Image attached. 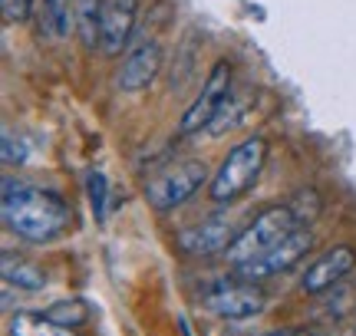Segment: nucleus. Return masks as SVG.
Here are the masks:
<instances>
[{
  "instance_id": "13",
  "label": "nucleus",
  "mask_w": 356,
  "mask_h": 336,
  "mask_svg": "<svg viewBox=\"0 0 356 336\" xmlns=\"http://www.w3.org/2000/svg\"><path fill=\"white\" fill-rule=\"evenodd\" d=\"M106 0H73V24L79 30V40L86 50L99 47V20Z\"/></svg>"
},
{
  "instance_id": "10",
  "label": "nucleus",
  "mask_w": 356,
  "mask_h": 336,
  "mask_svg": "<svg viewBox=\"0 0 356 336\" xmlns=\"http://www.w3.org/2000/svg\"><path fill=\"white\" fill-rule=\"evenodd\" d=\"M241 231H234V224L225 218H211V221H202L195 224L188 231L178 234V244L185 254H195V258H211V254H221L228 251L231 241L238 237Z\"/></svg>"
},
{
  "instance_id": "9",
  "label": "nucleus",
  "mask_w": 356,
  "mask_h": 336,
  "mask_svg": "<svg viewBox=\"0 0 356 336\" xmlns=\"http://www.w3.org/2000/svg\"><path fill=\"white\" fill-rule=\"evenodd\" d=\"M162 69V47L159 40H139L119 66V90L142 92Z\"/></svg>"
},
{
  "instance_id": "20",
  "label": "nucleus",
  "mask_w": 356,
  "mask_h": 336,
  "mask_svg": "<svg viewBox=\"0 0 356 336\" xmlns=\"http://www.w3.org/2000/svg\"><path fill=\"white\" fill-rule=\"evenodd\" d=\"M24 158H26V142L13 139V132L3 129V162L13 165V162H24Z\"/></svg>"
},
{
  "instance_id": "1",
  "label": "nucleus",
  "mask_w": 356,
  "mask_h": 336,
  "mask_svg": "<svg viewBox=\"0 0 356 336\" xmlns=\"http://www.w3.org/2000/svg\"><path fill=\"white\" fill-rule=\"evenodd\" d=\"M0 211H3V224L17 237L33 241V244L60 237L70 228V218H73L70 205L56 192H47V188H37L30 181L13 178H3Z\"/></svg>"
},
{
  "instance_id": "12",
  "label": "nucleus",
  "mask_w": 356,
  "mask_h": 336,
  "mask_svg": "<svg viewBox=\"0 0 356 336\" xmlns=\"http://www.w3.org/2000/svg\"><path fill=\"white\" fill-rule=\"evenodd\" d=\"M0 271H3V284L7 287H20V290H43L47 287V271L33 260L20 258V254H10V251H3Z\"/></svg>"
},
{
  "instance_id": "11",
  "label": "nucleus",
  "mask_w": 356,
  "mask_h": 336,
  "mask_svg": "<svg viewBox=\"0 0 356 336\" xmlns=\"http://www.w3.org/2000/svg\"><path fill=\"white\" fill-rule=\"evenodd\" d=\"M356 267V254H353V247H330L323 258H317L310 267H307L304 274V290L307 294H323V290H330V287H337L340 280H343L346 274Z\"/></svg>"
},
{
  "instance_id": "15",
  "label": "nucleus",
  "mask_w": 356,
  "mask_h": 336,
  "mask_svg": "<svg viewBox=\"0 0 356 336\" xmlns=\"http://www.w3.org/2000/svg\"><path fill=\"white\" fill-rule=\"evenodd\" d=\"M73 24V0H43L40 10V30L50 40H63Z\"/></svg>"
},
{
  "instance_id": "6",
  "label": "nucleus",
  "mask_w": 356,
  "mask_h": 336,
  "mask_svg": "<svg viewBox=\"0 0 356 336\" xmlns=\"http://www.w3.org/2000/svg\"><path fill=\"white\" fill-rule=\"evenodd\" d=\"M204 307L221 320H248L264 310V290L254 287V280H225L204 294Z\"/></svg>"
},
{
  "instance_id": "16",
  "label": "nucleus",
  "mask_w": 356,
  "mask_h": 336,
  "mask_svg": "<svg viewBox=\"0 0 356 336\" xmlns=\"http://www.w3.org/2000/svg\"><path fill=\"white\" fill-rule=\"evenodd\" d=\"M47 317H50L53 324L66 326V330H73V326H83L89 317V307L83 303V300H60V303H53L50 310H47Z\"/></svg>"
},
{
  "instance_id": "5",
  "label": "nucleus",
  "mask_w": 356,
  "mask_h": 336,
  "mask_svg": "<svg viewBox=\"0 0 356 336\" xmlns=\"http://www.w3.org/2000/svg\"><path fill=\"white\" fill-rule=\"evenodd\" d=\"M231 96V66L228 60H218L215 69L208 73L202 92L195 96V103L185 109V116L178 122V132L181 135H191V132H202L211 126V119L221 112V106L228 103Z\"/></svg>"
},
{
  "instance_id": "18",
  "label": "nucleus",
  "mask_w": 356,
  "mask_h": 336,
  "mask_svg": "<svg viewBox=\"0 0 356 336\" xmlns=\"http://www.w3.org/2000/svg\"><path fill=\"white\" fill-rule=\"evenodd\" d=\"M291 211H293V218L300 221V228H304V224H310V221L320 215L317 192H297V194H293V201H291Z\"/></svg>"
},
{
  "instance_id": "21",
  "label": "nucleus",
  "mask_w": 356,
  "mask_h": 336,
  "mask_svg": "<svg viewBox=\"0 0 356 336\" xmlns=\"http://www.w3.org/2000/svg\"><path fill=\"white\" fill-rule=\"evenodd\" d=\"M0 10L7 24H20L30 17V0H0Z\"/></svg>"
},
{
  "instance_id": "8",
  "label": "nucleus",
  "mask_w": 356,
  "mask_h": 336,
  "mask_svg": "<svg viewBox=\"0 0 356 336\" xmlns=\"http://www.w3.org/2000/svg\"><path fill=\"white\" fill-rule=\"evenodd\" d=\"M139 20V0H106L99 20V50L106 56L122 53Z\"/></svg>"
},
{
  "instance_id": "4",
  "label": "nucleus",
  "mask_w": 356,
  "mask_h": 336,
  "mask_svg": "<svg viewBox=\"0 0 356 336\" xmlns=\"http://www.w3.org/2000/svg\"><path fill=\"white\" fill-rule=\"evenodd\" d=\"M208 181V168L204 162H178V165H168L165 171H159L149 185H145V201L155 208V211H172V208L185 205L191 194Z\"/></svg>"
},
{
  "instance_id": "19",
  "label": "nucleus",
  "mask_w": 356,
  "mask_h": 336,
  "mask_svg": "<svg viewBox=\"0 0 356 336\" xmlns=\"http://www.w3.org/2000/svg\"><path fill=\"white\" fill-rule=\"evenodd\" d=\"M89 201H92L96 218H102V208H106V175H102V171H92V175H89Z\"/></svg>"
},
{
  "instance_id": "14",
  "label": "nucleus",
  "mask_w": 356,
  "mask_h": 336,
  "mask_svg": "<svg viewBox=\"0 0 356 336\" xmlns=\"http://www.w3.org/2000/svg\"><path fill=\"white\" fill-rule=\"evenodd\" d=\"M7 333L10 336H76L73 330H66V326L53 324L47 313H13L10 324H7Z\"/></svg>"
},
{
  "instance_id": "3",
  "label": "nucleus",
  "mask_w": 356,
  "mask_h": 336,
  "mask_svg": "<svg viewBox=\"0 0 356 336\" xmlns=\"http://www.w3.org/2000/svg\"><path fill=\"white\" fill-rule=\"evenodd\" d=\"M264 158H267L264 139H248V142L234 145L225 156L221 168L215 171V178H211V198L218 205H228L238 194H244L257 181L261 168H264Z\"/></svg>"
},
{
  "instance_id": "2",
  "label": "nucleus",
  "mask_w": 356,
  "mask_h": 336,
  "mask_svg": "<svg viewBox=\"0 0 356 336\" xmlns=\"http://www.w3.org/2000/svg\"><path fill=\"white\" fill-rule=\"evenodd\" d=\"M293 231H300V221L293 218L291 205L267 208V211H261V215L231 241V247L225 251V258H228L234 267H241V264H248L251 258L264 254L267 247H274V244H280L284 237H291Z\"/></svg>"
},
{
  "instance_id": "7",
  "label": "nucleus",
  "mask_w": 356,
  "mask_h": 336,
  "mask_svg": "<svg viewBox=\"0 0 356 336\" xmlns=\"http://www.w3.org/2000/svg\"><path fill=\"white\" fill-rule=\"evenodd\" d=\"M310 231H293L291 237H284L280 244L267 247L264 254H257V258H251L248 264H241L238 267V277H244V280H264V277H274V274H287L291 267H297L300 260L307 258V251H310Z\"/></svg>"
},
{
  "instance_id": "17",
  "label": "nucleus",
  "mask_w": 356,
  "mask_h": 336,
  "mask_svg": "<svg viewBox=\"0 0 356 336\" xmlns=\"http://www.w3.org/2000/svg\"><path fill=\"white\" fill-rule=\"evenodd\" d=\"M241 119H244V103L241 99H234V96H228V103L221 106V112L211 119V126H208L204 132H208L211 139H218V135H225V132L234 129Z\"/></svg>"
},
{
  "instance_id": "22",
  "label": "nucleus",
  "mask_w": 356,
  "mask_h": 336,
  "mask_svg": "<svg viewBox=\"0 0 356 336\" xmlns=\"http://www.w3.org/2000/svg\"><path fill=\"white\" fill-rule=\"evenodd\" d=\"M264 336H317V333H310V330H300V326H293V330H274V333H264Z\"/></svg>"
}]
</instances>
